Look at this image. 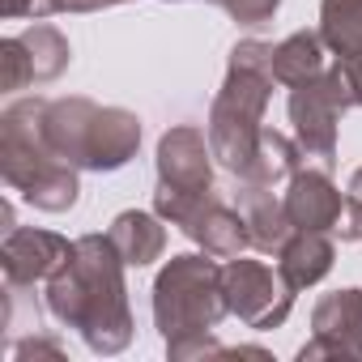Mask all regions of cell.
Returning a JSON list of instances; mask_svg holds the SVG:
<instances>
[{
    "mask_svg": "<svg viewBox=\"0 0 362 362\" xmlns=\"http://www.w3.org/2000/svg\"><path fill=\"white\" fill-rule=\"evenodd\" d=\"M324 39L320 30H294L290 39L273 43V77L277 86H303L324 73Z\"/></svg>",
    "mask_w": 362,
    "mask_h": 362,
    "instance_id": "17",
    "label": "cell"
},
{
    "mask_svg": "<svg viewBox=\"0 0 362 362\" xmlns=\"http://www.w3.org/2000/svg\"><path fill=\"white\" fill-rule=\"evenodd\" d=\"M73 243L56 230H39V226H13L0 243V269H5L9 290H26L35 281H47L64 260H69Z\"/></svg>",
    "mask_w": 362,
    "mask_h": 362,
    "instance_id": "10",
    "label": "cell"
},
{
    "mask_svg": "<svg viewBox=\"0 0 362 362\" xmlns=\"http://www.w3.org/2000/svg\"><path fill=\"white\" fill-rule=\"evenodd\" d=\"M222 294L226 311L256 332L281 328L294 307V290L286 286V277L264 260H243V256H230L222 264Z\"/></svg>",
    "mask_w": 362,
    "mask_h": 362,
    "instance_id": "8",
    "label": "cell"
},
{
    "mask_svg": "<svg viewBox=\"0 0 362 362\" xmlns=\"http://www.w3.org/2000/svg\"><path fill=\"white\" fill-rule=\"evenodd\" d=\"M273 43L260 39H243L230 47L226 60V81L214 94L209 107V149L214 158L239 179L243 166L252 162L260 136H264V111L273 98Z\"/></svg>",
    "mask_w": 362,
    "mask_h": 362,
    "instance_id": "2",
    "label": "cell"
},
{
    "mask_svg": "<svg viewBox=\"0 0 362 362\" xmlns=\"http://www.w3.org/2000/svg\"><path fill=\"white\" fill-rule=\"evenodd\" d=\"M22 47H26V56H30L35 86H43V81H56V77L69 69V60H73V52H69V39H64L56 26H47V22H35V26L22 35Z\"/></svg>",
    "mask_w": 362,
    "mask_h": 362,
    "instance_id": "19",
    "label": "cell"
},
{
    "mask_svg": "<svg viewBox=\"0 0 362 362\" xmlns=\"http://www.w3.org/2000/svg\"><path fill=\"white\" fill-rule=\"evenodd\" d=\"M222 315H230L222 294V264L192 252L162 264V273L153 277V324L166 345L214 332Z\"/></svg>",
    "mask_w": 362,
    "mask_h": 362,
    "instance_id": "5",
    "label": "cell"
},
{
    "mask_svg": "<svg viewBox=\"0 0 362 362\" xmlns=\"http://www.w3.org/2000/svg\"><path fill=\"white\" fill-rule=\"evenodd\" d=\"M349 201H358V205H362V166L349 175Z\"/></svg>",
    "mask_w": 362,
    "mask_h": 362,
    "instance_id": "26",
    "label": "cell"
},
{
    "mask_svg": "<svg viewBox=\"0 0 362 362\" xmlns=\"http://www.w3.org/2000/svg\"><path fill=\"white\" fill-rule=\"evenodd\" d=\"M184 230L205 256H222V260H230V256H243V247H252V235H247V218H243V209H230V205H222L218 201V192L179 226Z\"/></svg>",
    "mask_w": 362,
    "mask_h": 362,
    "instance_id": "12",
    "label": "cell"
},
{
    "mask_svg": "<svg viewBox=\"0 0 362 362\" xmlns=\"http://www.w3.org/2000/svg\"><path fill=\"white\" fill-rule=\"evenodd\" d=\"M124 256L111 235L73 239L69 260L47 277V311L56 324L73 328L94 354H119L132 341V307L124 281Z\"/></svg>",
    "mask_w": 362,
    "mask_h": 362,
    "instance_id": "1",
    "label": "cell"
},
{
    "mask_svg": "<svg viewBox=\"0 0 362 362\" xmlns=\"http://www.w3.org/2000/svg\"><path fill=\"white\" fill-rule=\"evenodd\" d=\"M286 218L294 230H337L341 222V209H345V197L337 192V184L328 179V170L320 166H298L294 179L286 184Z\"/></svg>",
    "mask_w": 362,
    "mask_h": 362,
    "instance_id": "11",
    "label": "cell"
},
{
    "mask_svg": "<svg viewBox=\"0 0 362 362\" xmlns=\"http://www.w3.org/2000/svg\"><path fill=\"white\" fill-rule=\"evenodd\" d=\"M26 86H35V73H30V56H26V47H22V35L0 39V90H5V94H18V90H26Z\"/></svg>",
    "mask_w": 362,
    "mask_h": 362,
    "instance_id": "20",
    "label": "cell"
},
{
    "mask_svg": "<svg viewBox=\"0 0 362 362\" xmlns=\"http://www.w3.org/2000/svg\"><path fill=\"white\" fill-rule=\"evenodd\" d=\"M214 197V149L209 132L197 124H175L158 141V192L153 214L170 226H184Z\"/></svg>",
    "mask_w": 362,
    "mask_h": 362,
    "instance_id": "6",
    "label": "cell"
},
{
    "mask_svg": "<svg viewBox=\"0 0 362 362\" xmlns=\"http://www.w3.org/2000/svg\"><path fill=\"white\" fill-rule=\"evenodd\" d=\"M290 124H294V141L307 158H320V166L328 170L337 162V124L349 111V94L341 81V69H324L320 77L290 86Z\"/></svg>",
    "mask_w": 362,
    "mask_h": 362,
    "instance_id": "7",
    "label": "cell"
},
{
    "mask_svg": "<svg viewBox=\"0 0 362 362\" xmlns=\"http://www.w3.org/2000/svg\"><path fill=\"white\" fill-rule=\"evenodd\" d=\"M320 39L332 56L362 52V0H320Z\"/></svg>",
    "mask_w": 362,
    "mask_h": 362,
    "instance_id": "18",
    "label": "cell"
},
{
    "mask_svg": "<svg viewBox=\"0 0 362 362\" xmlns=\"http://www.w3.org/2000/svg\"><path fill=\"white\" fill-rule=\"evenodd\" d=\"M43 145L77 170H119L141 149V119L124 107H98L90 98H47L39 111Z\"/></svg>",
    "mask_w": 362,
    "mask_h": 362,
    "instance_id": "3",
    "label": "cell"
},
{
    "mask_svg": "<svg viewBox=\"0 0 362 362\" xmlns=\"http://www.w3.org/2000/svg\"><path fill=\"white\" fill-rule=\"evenodd\" d=\"M107 235H111L115 252L124 256V264H132V269H145V264L162 260V252H166V226L158 214H145V209H124Z\"/></svg>",
    "mask_w": 362,
    "mask_h": 362,
    "instance_id": "14",
    "label": "cell"
},
{
    "mask_svg": "<svg viewBox=\"0 0 362 362\" xmlns=\"http://www.w3.org/2000/svg\"><path fill=\"white\" fill-rule=\"evenodd\" d=\"M332 260H337V247H332V239L324 230H294L277 252V273L298 294V290L324 281L332 273Z\"/></svg>",
    "mask_w": 362,
    "mask_h": 362,
    "instance_id": "13",
    "label": "cell"
},
{
    "mask_svg": "<svg viewBox=\"0 0 362 362\" xmlns=\"http://www.w3.org/2000/svg\"><path fill=\"white\" fill-rule=\"evenodd\" d=\"M47 98H18L0 111V175L26 205L43 214H69L81 197L77 166L60 162L39 132V111Z\"/></svg>",
    "mask_w": 362,
    "mask_h": 362,
    "instance_id": "4",
    "label": "cell"
},
{
    "mask_svg": "<svg viewBox=\"0 0 362 362\" xmlns=\"http://www.w3.org/2000/svg\"><path fill=\"white\" fill-rule=\"evenodd\" d=\"M337 69H341L345 94H349V107H362V52H354V56H337Z\"/></svg>",
    "mask_w": 362,
    "mask_h": 362,
    "instance_id": "23",
    "label": "cell"
},
{
    "mask_svg": "<svg viewBox=\"0 0 362 362\" xmlns=\"http://www.w3.org/2000/svg\"><path fill=\"white\" fill-rule=\"evenodd\" d=\"M218 5H222L239 26H264V22L277 18L281 0H218Z\"/></svg>",
    "mask_w": 362,
    "mask_h": 362,
    "instance_id": "21",
    "label": "cell"
},
{
    "mask_svg": "<svg viewBox=\"0 0 362 362\" xmlns=\"http://www.w3.org/2000/svg\"><path fill=\"white\" fill-rule=\"evenodd\" d=\"M298 162H303L298 141H290L286 132H269V128H264V136H260V145H256L252 162H247V166H243V175H239V184L277 192V188H286L290 179H294Z\"/></svg>",
    "mask_w": 362,
    "mask_h": 362,
    "instance_id": "15",
    "label": "cell"
},
{
    "mask_svg": "<svg viewBox=\"0 0 362 362\" xmlns=\"http://www.w3.org/2000/svg\"><path fill=\"white\" fill-rule=\"evenodd\" d=\"M0 13L5 18H47L43 0H0Z\"/></svg>",
    "mask_w": 362,
    "mask_h": 362,
    "instance_id": "25",
    "label": "cell"
},
{
    "mask_svg": "<svg viewBox=\"0 0 362 362\" xmlns=\"http://www.w3.org/2000/svg\"><path fill=\"white\" fill-rule=\"evenodd\" d=\"M315 358H362V290L345 286L315 303L311 341L298 349V362Z\"/></svg>",
    "mask_w": 362,
    "mask_h": 362,
    "instance_id": "9",
    "label": "cell"
},
{
    "mask_svg": "<svg viewBox=\"0 0 362 362\" xmlns=\"http://www.w3.org/2000/svg\"><path fill=\"white\" fill-rule=\"evenodd\" d=\"M111 5H124V0H43V13H98Z\"/></svg>",
    "mask_w": 362,
    "mask_h": 362,
    "instance_id": "24",
    "label": "cell"
},
{
    "mask_svg": "<svg viewBox=\"0 0 362 362\" xmlns=\"http://www.w3.org/2000/svg\"><path fill=\"white\" fill-rule=\"evenodd\" d=\"M9 358H13V362H35V358L64 362V349H60V341H52V337H26V341H18V345L9 349Z\"/></svg>",
    "mask_w": 362,
    "mask_h": 362,
    "instance_id": "22",
    "label": "cell"
},
{
    "mask_svg": "<svg viewBox=\"0 0 362 362\" xmlns=\"http://www.w3.org/2000/svg\"><path fill=\"white\" fill-rule=\"evenodd\" d=\"M239 209L247 218V235H252V247L256 252H281V243L294 235L290 218H286V201L273 197L269 188H247L239 184Z\"/></svg>",
    "mask_w": 362,
    "mask_h": 362,
    "instance_id": "16",
    "label": "cell"
}]
</instances>
